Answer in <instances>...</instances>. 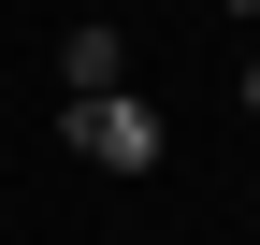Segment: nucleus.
Masks as SVG:
<instances>
[{
  "mask_svg": "<svg viewBox=\"0 0 260 245\" xmlns=\"http://www.w3.org/2000/svg\"><path fill=\"white\" fill-rule=\"evenodd\" d=\"M232 29H260V0H232Z\"/></svg>",
  "mask_w": 260,
  "mask_h": 245,
  "instance_id": "obj_4",
  "label": "nucleus"
},
{
  "mask_svg": "<svg viewBox=\"0 0 260 245\" xmlns=\"http://www.w3.org/2000/svg\"><path fill=\"white\" fill-rule=\"evenodd\" d=\"M246 115H260V58H246Z\"/></svg>",
  "mask_w": 260,
  "mask_h": 245,
  "instance_id": "obj_3",
  "label": "nucleus"
},
{
  "mask_svg": "<svg viewBox=\"0 0 260 245\" xmlns=\"http://www.w3.org/2000/svg\"><path fill=\"white\" fill-rule=\"evenodd\" d=\"M58 87H73V101L130 87V29H73V44H58Z\"/></svg>",
  "mask_w": 260,
  "mask_h": 245,
  "instance_id": "obj_2",
  "label": "nucleus"
},
{
  "mask_svg": "<svg viewBox=\"0 0 260 245\" xmlns=\"http://www.w3.org/2000/svg\"><path fill=\"white\" fill-rule=\"evenodd\" d=\"M58 130H73V159H87V173H159V144H174L145 87H102V101H73Z\"/></svg>",
  "mask_w": 260,
  "mask_h": 245,
  "instance_id": "obj_1",
  "label": "nucleus"
}]
</instances>
